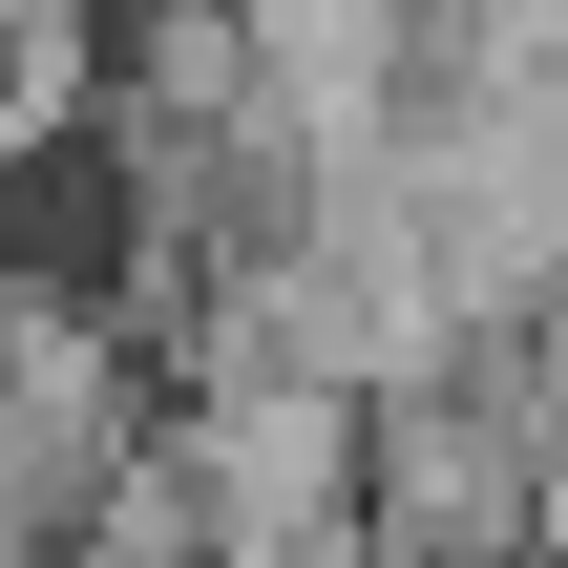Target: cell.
<instances>
[{"mask_svg":"<svg viewBox=\"0 0 568 568\" xmlns=\"http://www.w3.org/2000/svg\"><path fill=\"white\" fill-rule=\"evenodd\" d=\"M126 464H148V422H126V337H105L84 295L0 274V527H21V548H63Z\"/></svg>","mask_w":568,"mask_h":568,"instance_id":"cell-1","label":"cell"}]
</instances>
